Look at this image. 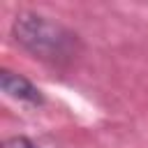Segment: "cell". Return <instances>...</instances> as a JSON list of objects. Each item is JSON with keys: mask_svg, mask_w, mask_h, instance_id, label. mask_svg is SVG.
I'll use <instances>...</instances> for the list:
<instances>
[{"mask_svg": "<svg viewBox=\"0 0 148 148\" xmlns=\"http://www.w3.org/2000/svg\"><path fill=\"white\" fill-rule=\"evenodd\" d=\"M0 88L7 97H12L16 102H23V104H30V106H39L44 102L42 90L35 83H30L25 76L16 74V72H9V69L0 72Z\"/></svg>", "mask_w": 148, "mask_h": 148, "instance_id": "2", "label": "cell"}, {"mask_svg": "<svg viewBox=\"0 0 148 148\" xmlns=\"http://www.w3.org/2000/svg\"><path fill=\"white\" fill-rule=\"evenodd\" d=\"M12 35L30 56L46 62H69L79 53L76 32L35 12H21L12 23Z\"/></svg>", "mask_w": 148, "mask_h": 148, "instance_id": "1", "label": "cell"}, {"mask_svg": "<svg viewBox=\"0 0 148 148\" xmlns=\"http://www.w3.org/2000/svg\"><path fill=\"white\" fill-rule=\"evenodd\" d=\"M2 148H39V146L32 143V141L25 139V136H12V139H7V141L2 143Z\"/></svg>", "mask_w": 148, "mask_h": 148, "instance_id": "3", "label": "cell"}]
</instances>
